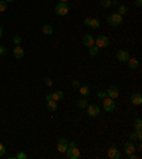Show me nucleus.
Listing matches in <instances>:
<instances>
[{
    "mask_svg": "<svg viewBox=\"0 0 142 159\" xmlns=\"http://www.w3.org/2000/svg\"><path fill=\"white\" fill-rule=\"evenodd\" d=\"M103 107L107 112H112L115 110V100H112L110 97H105L103 100Z\"/></svg>",
    "mask_w": 142,
    "mask_h": 159,
    "instance_id": "f257e3e1",
    "label": "nucleus"
},
{
    "mask_svg": "<svg viewBox=\"0 0 142 159\" xmlns=\"http://www.w3.org/2000/svg\"><path fill=\"white\" fill-rule=\"evenodd\" d=\"M108 23L112 27H117V26H119L122 23V16L118 14V13H112L111 16H108Z\"/></svg>",
    "mask_w": 142,
    "mask_h": 159,
    "instance_id": "f03ea898",
    "label": "nucleus"
},
{
    "mask_svg": "<svg viewBox=\"0 0 142 159\" xmlns=\"http://www.w3.org/2000/svg\"><path fill=\"white\" fill-rule=\"evenodd\" d=\"M95 46L98 48H105L110 46V39L107 36H98L95 39Z\"/></svg>",
    "mask_w": 142,
    "mask_h": 159,
    "instance_id": "7ed1b4c3",
    "label": "nucleus"
},
{
    "mask_svg": "<svg viewBox=\"0 0 142 159\" xmlns=\"http://www.w3.org/2000/svg\"><path fill=\"white\" fill-rule=\"evenodd\" d=\"M55 13H57L58 16H65V14L68 13V6H67V3H58V4L55 6Z\"/></svg>",
    "mask_w": 142,
    "mask_h": 159,
    "instance_id": "20e7f679",
    "label": "nucleus"
},
{
    "mask_svg": "<svg viewBox=\"0 0 142 159\" xmlns=\"http://www.w3.org/2000/svg\"><path fill=\"white\" fill-rule=\"evenodd\" d=\"M57 149H58V152L65 153V151L68 149V141H67L65 138H60V139L57 141Z\"/></svg>",
    "mask_w": 142,
    "mask_h": 159,
    "instance_id": "39448f33",
    "label": "nucleus"
},
{
    "mask_svg": "<svg viewBox=\"0 0 142 159\" xmlns=\"http://www.w3.org/2000/svg\"><path fill=\"white\" fill-rule=\"evenodd\" d=\"M65 155L70 159H78L80 158V149L77 146H72V148H68L65 151Z\"/></svg>",
    "mask_w": 142,
    "mask_h": 159,
    "instance_id": "423d86ee",
    "label": "nucleus"
},
{
    "mask_svg": "<svg viewBox=\"0 0 142 159\" xmlns=\"http://www.w3.org/2000/svg\"><path fill=\"white\" fill-rule=\"evenodd\" d=\"M87 111L90 117H97V115H100V107L97 104H90V105H87Z\"/></svg>",
    "mask_w": 142,
    "mask_h": 159,
    "instance_id": "0eeeda50",
    "label": "nucleus"
},
{
    "mask_svg": "<svg viewBox=\"0 0 142 159\" xmlns=\"http://www.w3.org/2000/svg\"><path fill=\"white\" fill-rule=\"evenodd\" d=\"M129 53L126 51V50H119L118 53H117V60L121 61V63H126L128 60H129Z\"/></svg>",
    "mask_w": 142,
    "mask_h": 159,
    "instance_id": "6e6552de",
    "label": "nucleus"
},
{
    "mask_svg": "<svg viewBox=\"0 0 142 159\" xmlns=\"http://www.w3.org/2000/svg\"><path fill=\"white\" fill-rule=\"evenodd\" d=\"M108 158L111 159H119L121 158V152L118 151V148H115V146H111L110 149H108Z\"/></svg>",
    "mask_w": 142,
    "mask_h": 159,
    "instance_id": "1a4fd4ad",
    "label": "nucleus"
},
{
    "mask_svg": "<svg viewBox=\"0 0 142 159\" xmlns=\"http://www.w3.org/2000/svg\"><path fill=\"white\" fill-rule=\"evenodd\" d=\"M107 97H110L112 100H115V98H118L119 97V90L118 87H110L107 90Z\"/></svg>",
    "mask_w": 142,
    "mask_h": 159,
    "instance_id": "9d476101",
    "label": "nucleus"
},
{
    "mask_svg": "<svg viewBox=\"0 0 142 159\" xmlns=\"http://www.w3.org/2000/svg\"><path fill=\"white\" fill-rule=\"evenodd\" d=\"M124 152H125L126 155H131V153L135 152V145L132 141H128V142L124 143Z\"/></svg>",
    "mask_w": 142,
    "mask_h": 159,
    "instance_id": "9b49d317",
    "label": "nucleus"
},
{
    "mask_svg": "<svg viewBox=\"0 0 142 159\" xmlns=\"http://www.w3.org/2000/svg\"><path fill=\"white\" fill-rule=\"evenodd\" d=\"M82 44L87 46V47H91V46H94L95 44V39L91 36V34H85V36L82 37Z\"/></svg>",
    "mask_w": 142,
    "mask_h": 159,
    "instance_id": "f8f14e48",
    "label": "nucleus"
},
{
    "mask_svg": "<svg viewBox=\"0 0 142 159\" xmlns=\"http://www.w3.org/2000/svg\"><path fill=\"white\" fill-rule=\"evenodd\" d=\"M13 56L16 57L17 60L23 58V57H24V50L20 47V46H16V47L13 48Z\"/></svg>",
    "mask_w": 142,
    "mask_h": 159,
    "instance_id": "ddd939ff",
    "label": "nucleus"
},
{
    "mask_svg": "<svg viewBox=\"0 0 142 159\" xmlns=\"http://www.w3.org/2000/svg\"><path fill=\"white\" fill-rule=\"evenodd\" d=\"M131 102L134 104V105H141L142 104V95L139 92H135L131 95Z\"/></svg>",
    "mask_w": 142,
    "mask_h": 159,
    "instance_id": "4468645a",
    "label": "nucleus"
},
{
    "mask_svg": "<svg viewBox=\"0 0 142 159\" xmlns=\"http://www.w3.org/2000/svg\"><path fill=\"white\" fill-rule=\"evenodd\" d=\"M126 63H128V65H129L131 70H136V68L139 67V61H138L135 57H129V60H128Z\"/></svg>",
    "mask_w": 142,
    "mask_h": 159,
    "instance_id": "2eb2a0df",
    "label": "nucleus"
},
{
    "mask_svg": "<svg viewBox=\"0 0 142 159\" xmlns=\"http://www.w3.org/2000/svg\"><path fill=\"white\" fill-rule=\"evenodd\" d=\"M87 26L88 27H91V29H94V30H97V29H100V20H98V19H91V17H90Z\"/></svg>",
    "mask_w": 142,
    "mask_h": 159,
    "instance_id": "dca6fc26",
    "label": "nucleus"
},
{
    "mask_svg": "<svg viewBox=\"0 0 142 159\" xmlns=\"http://www.w3.org/2000/svg\"><path fill=\"white\" fill-rule=\"evenodd\" d=\"M51 98L54 100V101H61L64 98V92L63 91H60V90H57L54 92H51Z\"/></svg>",
    "mask_w": 142,
    "mask_h": 159,
    "instance_id": "f3484780",
    "label": "nucleus"
},
{
    "mask_svg": "<svg viewBox=\"0 0 142 159\" xmlns=\"http://www.w3.org/2000/svg\"><path fill=\"white\" fill-rule=\"evenodd\" d=\"M41 32H43V34H46V36H51L53 34V27L50 24H44L43 29H41Z\"/></svg>",
    "mask_w": 142,
    "mask_h": 159,
    "instance_id": "a211bd4d",
    "label": "nucleus"
},
{
    "mask_svg": "<svg viewBox=\"0 0 142 159\" xmlns=\"http://www.w3.org/2000/svg\"><path fill=\"white\" fill-rule=\"evenodd\" d=\"M47 108H48V111L54 112L55 110H57V101H54V100H50V101H47Z\"/></svg>",
    "mask_w": 142,
    "mask_h": 159,
    "instance_id": "6ab92c4d",
    "label": "nucleus"
},
{
    "mask_svg": "<svg viewBox=\"0 0 142 159\" xmlns=\"http://www.w3.org/2000/svg\"><path fill=\"white\" fill-rule=\"evenodd\" d=\"M88 53H90V56L91 57H95L98 53H100V48L97 47V46H91V47H88Z\"/></svg>",
    "mask_w": 142,
    "mask_h": 159,
    "instance_id": "aec40b11",
    "label": "nucleus"
},
{
    "mask_svg": "<svg viewBox=\"0 0 142 159\" xmlns=\"http://www.w3.org/2000/svg\"><path fill=\"white\" fill-rule=\"evenodd\" d=\"M80 92H81V95L87 97V95H90V88L87 85H81L80 87Z\"/></svg>",
    "mask_w": 142,
    "mask_h": 159,
    "instance_id": "412c9836",
    "label": "nucleus"
},
{
    "mask_svg": "<svg viewBox=\"0 0 142 159\" xmlns=\"http://www.w3.org/2000/svg\"><path fill=\"white\" fill-rule=\"evenodd\" d=\"M128 13V7H126L125 4H121L118 9V14H121V16H124V14H126Z\"/></svg>",
    "mask_w": 142,
    "mask_h": 159,
    "instance_id": "4be33fe9",
    "label": "nucleus"
},
{
    "mask_svg": "<svg viewBox=\"0 0 142 159\" xmlns=\"http://www.w3.org/2000/svg\"><path fill=\"white\" fill-rule=\"evenodd\" d=\"M87 105H88V101L85 98H81L78 101V108H81V110H82V108H87Z\"/></svg>",
    "mask_w": 142,
    "mask_h": 159,
    "instance_id": "5701e85b",
    "label": "nucleus"
},
{
    "mask_svg": "<svg viewBox=\"0 0 142 159\" xmlns=\"http://www.w3.org/2000/svg\"><path fill=\"white\" fill-rule=\"evenodd\" d=\"M111 3H112V0H100V4H101L104 9H108L111 6Z\"/></svg>",
    "mask_w": 142,
    "mask_h": 159,
    "instance_id": "b1692460",
    "label": "nucleus"
},
{
    "mask_svg": "<svg viewBox=\"0 0 142 159\" xmlns=\"http://www.w3.org/2000/svg\"><path fill=\"white\" fill-rule=\"evenodd\" d=\"M13 43H14L16 46H20V43H22V37H20L19 34H14V36H13Z\"/></svg>",
    "mask_w": 142,
    "mask_h": 159,
    "instance_id": "393cba45",
    "label": "nucleus"
},
{
    "mask_svg": "<svg viewBox=\"0 0 142 159\" xmlns=\"http://www.w3.org/2000/svg\"><path fill=\"white\" fill-rule=\"evenodd\" d=\"M134 127H135V129H141V127H142V121H141V118H136L134 121Z\"/></svg>",
    "mask_w": 142,
    "mask_h": 159,
    "instance_id": "a878e982",
    "label": "nucleus"
},
{
    "mask_svg": "<svg viewBox=\"0 0 142 159\" xmlns=\"http://www.w3.org/2000/svg\"><path fill=\"white\" fill-rule=\"evenodd\" d=\"M7 9V3L4 0H0V11H4Z\"/></svg>",
    "mask_w": 142,
    "mask_h": 159,
    "instance_id": "bb28decb",
    "label": "nucleus"
},
{
    "mask_svg": "<svg viewBox=\"0 0 142 159\" xmlns=\"http://www.w3.org/2000/svg\"><path fill=\"white\" fill-rule=\"evenodd\" d=\"M136 139H138L136 132H131V134H129V141H132V142H134V141H136ZM138 141H139V139H138Z\"/></svg>",
    "mask_w": 142,
    "mask_h": 159,
    "instance_id": "cd10ccee",
    "label": "nucleus"
},
{
    "mask_svg": "<svg viewBox=\"0 0 142 159\" xmlns=\"http://www.w3.org/2000/svg\"><path fill=\"white\" fill-rule=\"evenodd\" d=\"M97 97H98L100 100H104V98L107 97V92H105V91H98V92H97Z\"/></svg>",
    "mask_w": 142,
    "mask_h": 159,
    "instance_id": "c85d7f7f",
    "label": "nucleus"
},
{
    "mask_svg": "<svg viewBox=\"0 0 142 159\" xmlns=\"http://www.w3.org/2000/svg\"><path fill=\"white\" fill-rule=\"evenodd\" d=\"M17 159H27V153H24V152H19V153H17Z\"/></svg>",
    "mask_w": 142,
    "mask_h": 159,
    "instance_id": "c756f323",
    "label": "nucleus"
},
{
    "mask_svg": "<svg viewBox=\"0 0 142 159\" xmlns=\"http://www.w3.org/2000/svg\"><path fill=\"white\" fill-rule=\"evenodd\" d=\"M4 153H6V148H4L3 143H0V156H3Z\"/></svg>",
    "mask_w": 142,
    "mask_h": 159,
    "instance_id": "7c9ffc66",
    "label": "nucleus"
},
{
    "mask_svg": "<svg viewBox=\"0 0 142 159\" xmlns=\"http://www.w3.org/2000/svg\"><path fill=\"white\" fill-rule=\"evenodd\" d=\"M72 87H74V88H80V87H81V84H80L78 80H74V81H72Z\"/></svg>",
    "mask_w": 142,
    "mask_h": 159,
    "instance_id": "2f4dec72",
    "label": "nucleus"
},
{
    "mask_svg": "<svg viewBox=\"0 0 142 159\" xmlns=\"http://www.w3.org/2000/svg\"><path fill=\"white\" fill-rule=\"evenodd\" d=\"M4 54H6V47L0 46V56H4Z\"/></svg>",
    "mask_w": 142,
    "mask_h": 159,
    "instance_id": "473e14b6",
    "label": "nucleus"
},
{
    "mask_svg": "<svg viewBox=\"0 0 142 159\" xmlns=\"http://www.w3.org/2000/svg\"><path fill=\"white\" fill-rule=\"evenodd\" d=\"M46 85H47V87H51V85H53V81L50 78H46Z\"/></svg>",
    "mask_w": 142,
    "mask_h": 159,
    "instance_id": "72a5a7b5",
    "label": "nucleus"
},
{
    "mask_svg": "<svg viewBox=\"0 0 142 159\" xmlns=\"http://www.w3.org/2000/svg\"><path fill=\"white\" fill-rule=\"evenodd\" d=\"M135 4H136L138 7H141V4H142V0H135Z\"/></svg>",
    "mask_w": 142,
    "mask_h": 159,
    "instance_id": "f704fd0d",
    "label": "nucleus"
},
{
    "mask_svg": "<svg viewBox=\"0 0 142 159\" xmlns=\"http://www.w3.org/2000/svg\"><path fill=\"white\" fill-rule=\"evenodd\" d=\"M50 100H53V98H51V94H47V95H46V101H50Z\"/></svg>",
    "mask_w": 142,
    "mask_h": 159,
    "instance_id": "c9c22d12",
    "label": "nucleus"
},
{
    "mask_svg": "<svg viewBox=\"0 0 142 159\" xmlns=\"http://www.w3.org/2000/svg\"><path fill=\"white\" fill-rule=\"evenodd\" d=\"M135 149H138V151H141V149H142V145H141V143H138V145H136V148H135Z\"/></svg>",
    "mask_w": 142,
    "mask_h": 159,
    "instance_id": "e433bc0d",
    "label": "nucleus"
},
{
    "mask_svg": "<svg viewBox=\"0 0 142 159\" xmlns=\"http://www.w3.org/2000/svg\"><path fill=\"white\" fill-rule=\"evenodd\" d=\"M68 0H60V3H67Z\"/></svg>",
    "mask_w": 142,
    "mask_h": 159,
    "instance_id": "4c0bfd02",
    "label": "nucleus"
},
{
    "mask_svg": "<svg viewBox=\"0 0 142 159\" xmlns=\"http://www.w3.org/2000/svg\"><path fill=\"white\" fill-rule=\"evenodd\" d=\"M1 33H3V29L0 27V39H1Z\"/></svg>",
    "mask_w": 142,
    "mask_h": 159,
    "instance_id": "58836bf2",
    "label": "nucleus"
},
{
    "mask_svg": "<svg viewBox=\"0 0 142 159\" xmlns=\"http://www.w3.org/2000/svg\"><path fill=\"white\" fill-rule=\"evenodd\" d=\"M6 3H11V1H14V0H4Z\"/></svg>",
    "mask_w": 142,
    "mask_h": 159,
    "instance_id": "ea45409f",
    "label": "nucleus"
},
{
    "mask_svg": "<svg viewBox=\"0 0 142 159\" xmlns=\"http://www.w3.org/2000/svg\"><path fill=\"white\" fill-rule=\"evenodd\" d=\"M114 1H115V0H112V3H114Z\"/></svg>",
    "mask_w": 142,
    "mask_h": 159,
    "instance_id": "a19ab883",
    "label": "nucleus"
}]
</instances>
